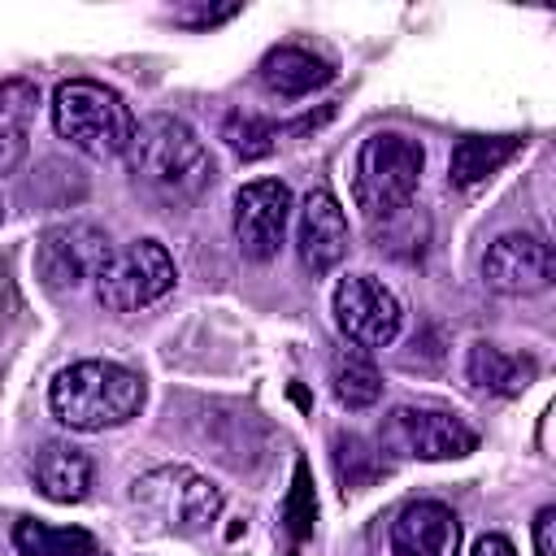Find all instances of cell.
Listing matches in <instances>:
<instances>
[{"label": "cell", "instance_id": "obj_12", "mask_svg": "<svg viewBox=\"0 0 556 556\" xmlns=\"http://www.w3.org/2000/svg\"><path fill=\"white\" fill-rule=\"evenodd\" d=\"M295 252H300V261H304V269H308L313 278L330 274V269L348 256V217H343V204H339L326 187H313V191L300 200Z\"/></svg>", "mask_w": 556, "mask_h": 556}, {"label": "cell", "instance_id": "obj_5", "mask_svg": "<svg viewBox=\"0 0 556 556\" xmlns=\"http://www.w3.org/2000/svg\"><path fill=\"white\" fill-rule=\"evenodd\" d=\"M130 504L165 534H200L222 517V486L187 465H161L130 482Z\"/></svg>", "mask_w": 556, "mask_h": 556}, {"label": "cell", "instance_id": "obj_24", "mask_svg": "<svg viewBox=\"0 0 556 556\" xmlns=\"http://www.w3.org/2000/svg\"><path fill=\"white\" fill-rule=\"evenodd\" d=\"M239 13V4H222V9H195V13H174L178 22H187V26H213V22H226V17H235Z\"/></svg>", "mask_w": 556, "mask_h": 556}, {"label": "cell", "instance_id": "obj_11", "mask_svg": "<svg viewBox=\"0 0 556 556\" xmlns=\"http://www.w3.org/2000/svg\"><path fill=\"white\" fill-rule=\"evenodd\" d=\"M556 278V252L543 235L508 230L482 256V282L500 295H539Z\"/></svg>", "mask_w": 556, "mask_h": 556}, {"label": "cell", "instance_id": "obj_20", "mask_svg": "<svg viewBox=\"0 0 556 556\" xmlns=\"http://www.w3.org/2000/svg\"><path fill=\"white\" fill-rule=\"evenodd\" d=\"M13 547H17V556H100L96 534H87L78 526L35 521V517H22L13 526Z\"/></svg>", "mask_w": 556, "mask_h": 556}, {"label": "cell", "instance_id": "obj_14", "mask_svg": "<svg viewBox=\"0 0 556 556\" xmlns=\"http://www.w3.org/2000/svg\"><path fill=\"white\" fill-rule=\"evenodd\" d=\"M30 482L52 504H78L91 491V456L70 439H48L30 456Z\"/></svg>", "mask_w": 556, "mask_h": 556}, {"label": "cell", "instance_id": "obj_9", "mask_svg": "<svg viewBox=\"0 0 556 556\" xmlns=\"http://www.w3.org/2000/svg\"><path fill=\"white\" fill-rule=\"evenodd\" d=\"M334 326L352 348H387L404 326L400 300L374 274H348L334 287Z\"/></svg>", "mask_w": 556, "mask_h": 556}, {"label": "cell", "instance_id": "obj_4", "mask_svg": "<svg viewBox=\"0 0 556 556\" xmlns=\"http://www.w3.org/2000/svg\"><path fill=\"white\" fill-rule=\"evenodd\" d=\"M421 169H426V152L417 139L395 135V130L369 135L352 165V200L365 213V222L382 226V222L408 213Z\"/></svg>", "mask_w": 556, "mask_h": 556}, {"label": "cell", "instance_id": "obj_21", "mask_svg": "<svg viewBox=\"0 0 556 556\" xmlns=\"http://www.w3.org/2000/svg\"><path fill=\"white\" fill-rule=\"evenodd\" d=\"M222 139H226V148H230L239 161H261V156L274 152L278 126L265 122V117H256V113L235 109V113H226V122H222Z\"/></svg>", "mask_w": 556, "mask_h": 556}, {"label": "cell", "instance_id": "obj_7", "mask_svg": "<svg viewBox=\"0 0 556 556\" xmlns=\"http://www.w3.org/2000/svg\"><path fill=\"white\" fill-rule=\"evenodd\" d=\"M109 256H113L109 230L91 222H56L35 243V274L48 291H74L83 282H96Z\"/></svg>", "mask_w": 556, "mask_h": 556}, {"label": "cell", "instance_id": "obj_10", "mask_svg": "<svg viewBox=\"0 0 556 556\" xmlns=\"http://www.w3.org/2000/svg\"><path fill=\"white\" fill-rule=\"evenodd\" d=\"M291 208H295L291 187L278 178H256V182L239 187L235 204H230V230H235L239 252L248 261H274L282 248Z\"/></svg>", "mask_w": 556, "mask_h": 556}, {"label": "cell", "instance_id": "obj_19", "mask_svg": "<svg viewBox=\"0 0 556 556\" xmlns=\"http://www.w3.org/2000/svg\"><path fill=\"white\" fill-rule=\"evenodd\" d=\"M330 391L352 413L374 408L382 400V374H378V365L369 361L365 348H339L330 356Z\"/></svg>", "mask_w": 556, "mask_h": 556}, {"label": "cell", "instance_id": "obj_15", "mask_svg": "<svg viewBox=\"0 0 556 556\" xmlns=\"http://www.w3.org/2000/svg\"><path fill=\"white\" fill-rule=\"evenodd\" d=\"M261 87L278 100H304L313 96L317 87H326L334 78V65L308 48H295V43H282V48H269L261 70H256Z\"/></svg>", "mask_w": 556, "mask_h": 556}, {"label": "cell", "instance_id": "obj_17", "mask_svg": "<svg viewBox=\"0 0 556 556\" xmlns=\"http://www.w3.org/2000/svg\"><path fill=\"white\" fill-rule=\"evenodd\" d=\"M35 113H39V87L30 78H4L0 83V178L26 161Z\"/></svg>", "mask_w": 556, "mask_h": 556}, {"label": "cell", "instance_id": "obj_23", "mask_svg": "<svg viewBox=\"0 0 556 556\" xmlns=\"http://www.w3.org/2000/svg\"><path fill=\"white\" fill-rule=\"evenodd\" d=\"M534 556H556V508L534 513Z\"/></svg>", "mask_w": 556, "mask_h": 556}, {"label": "cell", "instance_id": "obj_25", "mask_svg": "<svg viewBox=\"0 0 556 556\" xmlns=\"http://www.w3.org/2000/svg\"><path fill=\"white\" fill-rule=\"evenodd\" d=\"M469 556H517V547L504 534H482V539H473Z\"/></svg>", "mask_w": 556, "mask_h": 556}, {"label": "cell", "instance_id": "obj_1", "mask_svg": "<svg viewBox=\"0 0 556 556\" xmlns=\"http://www.w3.org/2000/svg\"><path fill=\"white\" fill-rule=\"evenodd\" d=\"M126 169L135 187H143L161 204H191L217 178L208 148L174 113H152L135 126V139L126 148Z\"/></svg>", "mask_w": 556, "mask_h": 556}, {"label": "cell", "instance_id": "obj_22", "mask_svg": "<svg viewBox=\"0 0 556 556\" xmlns=\"http://www.w3.org/2000/svg\"><path fill=\"white\" fill-rule=\"evenodd\" d=\"M313 500H308V482H304V465H300V473H295V495H291V526H295V534H308V521H313Z\"/></svg>", "mask_w": 556, "mask_h": 556}, {"label": "cell", "instance_id": "obj_13", "mask_svg": "<svg viewBox=\"0 0 556 556\" xmlns=\"http://www.w3.org/2000/svg\"><path fill=\"white\" fill-rule=\"evenodd\" d=\"M460 552V521L439 500L408 504L391 526V556H456Z\"/></svg>", "mask_w": 556, "mask_h": 556}, {"label": "cell", "instance_id": "obj_2", "mask_svg": "<svg viewBox=\"0 0 556 556\" xmlns=\"http://www.w3.org/2000/svg\"><path fill=\"white\" fill-rule=\"evenodd\" d=\"M148 387L135 369L117 361H74L48 387V408L61 426L78 434H100L139 417Z\"/></svg>", "mask_w": 556, "mask_h": 556}, {"label": "cell", "instance_id": "obj_8", "mask_svg": "<svg viewBox=\"0 0 556 556\" xmlns=\"http://www.w3.org/2000/svg\"><path fill=\"white\" fill-rule=\"evenodd\" d=\"M378 447L413 460H456L478 447V430L443 408H391L378 430Z\"/></svg>", "mask_w": 556, "mask_h": 556}, {"label": "cell", "instance_id": "obj_16", "mask_svg": "<svg viewBox=\"0 0 556 556\" xmlns=\"http://www.w3.org/2000/svg\"><path fill=\"white\" fill-rule=\"evenodd\" d=\"M534 374H539L534 356L508 352V348L486 343V339H478V343L465 352V378H469L478 391H491V395H521V391L534 382Z\"/></svg>", "mask_w": 556, "mask_h": 556}, {"label": "cell", "instance_id": "obj_18", "mask_svg": "<svg viewBox=\"0 0 556 556\" xmlns=\"http://www.w3.org/2000/svg\"><path fill=\"white\" fill-rule=\"evenodd\" d=\"M521 148V135H469L452 148L447 161V178L456 187H478L482 178H491L495 169H504Z\"/></svg>", "mask_w": 556, "mask_h": 556}, {"label": "cell", "instance_id": "obj_3", "mask_svg": "<svg viewBox=\"0 0 556 556\" xmlns=\"http://www.w3.org/2000/svg\"><path fill=\"white\" fill-rule=\"evenodd\" d=\"M52 126L70 148L87 152L91 161H113L126 156L139 122L122 91L96 78H70L52 91Z\"/></svg>", "mask_w": 556, "mask_h": 556}, {"label": "cell", "instance_id": "obj_6", "mask_svg": "<svg viewBox=\"0 0 556 556\" xmlns=\"http://www.w3.org/2000/svg\"><path fill=\"white\" fill-rule=\"evenodd\" d=\"M178 265L165 243L156 239H135L126 248H113L109 265L96 278V300L109 313H139L156 304L165 291H174Z\"/></svg>", "mask_w": 556, "mask_h": 556}]
</instances>
